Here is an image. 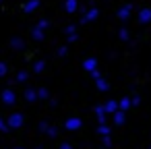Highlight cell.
I'll use <instances>...</instances> for the list:
<instances>
[{"instance_id": "836d02e7", "label": "cell", "mask_w": 151, "mask_h": 149, "mask_svg": "<svg viewBox=\"0 0 151 149\" xmlns=\"http://www.w3.org/2000/svg\"><path fill=\"white\" fill-rule=\"evenodd\" d=\"M91 77H93V79H97V77H101V75H99V71H97V68H95V71H93V73H91Z\"/></svg>"}, {"instance_id": "5bb4252c", "label": "cell", "mask_w": 151, "mask_h": 149, "mask_svg": "<svg viewBox=\"0 0 151 149\" xmlns=\"http://www.w3.org/2000/svg\"><path fill=\"white\" fill-rule=\"evenodd\" d=\"M23 95H25L27 101H35V99H37V89H25Z\"/></svg>"}, {"instance_id": "ba28073f", "label": "cell", "mask_w": 151, "mask_h": 149, "mask_svg": "<svg viewBox=\"0 0 151 149\" xmlns=\"http://www.w3.org/2000/svg\"><path fill=\"white\" fill-rule=\"evenodd\" d=\"M130 13H132V6H130V4H126V6H122V9L118 11V17H120L122 21H126V19L130 17Z\"/></svg>"}, {"instance_id": "3957f363", "label": "cell", "mask_w": 151, "mask_h": 149, "mask_svg": "<svg viewBox=\"0 0 151 149\" xmlns=\"http://www.w3.org/2000/svg\"><path fill=\"white\" fill-rule=\"evenodd\" d=\"M81 126H83V120L77 118V116H73V118H68V120L64 122V128H66V130H79Z\"/></svg>"}, {"instance_id": "8fae6325", "label": "cell", "mask_w": 151, "mask_h": 149, "mask_svg": "<svg viewBox=\"0 0 151 149\" xmlns=\"http://www.w3.org/2000/svg\"><path fill=\"white\" fill-rule=\"evenodd\" d=\"M31 37H33L35 42H42V40H44V29H40V27L35 25V27L31 29Z\"/></svg>"}, {"instance_id": "ffe728a7", "label": "cell", "mask_w": 151, "mask_h": 149, "mask_svg": "<svg viewBox=\"0 0 151 149\" xmlns=\"http://www.w3.org/2000/svg\"><path fill=\"white\" fill-rule=\"evenodd\" d=\"M97 132H99L101 137H104V135H110V126H108L106 122H101V124L97 126Z\"/></svg>"}, {"instance_id": "6da1fadb", "label": "cell", "mask_w": 151, "mask_h": 149, "mask_svg": "<svg viewBox=\"0 0 151 149\" xmlns=\"http://www.w3.org/2000/svg\"><path fill=\"white\" fill-rule=\"evenodd\" d=\"M23 122H25V118H23V114H21V112H13V114L6 118V124H9L11 128H21V126H23Z\"/></svg>"}, {"instance_id": "7c38bea8", "label": "cell", "mask_w": 151, "mask_h": 149, "mask_svg": "<svg viewBox=\"0 0 151 149\" xmlns=\"http://www.w3.org/2000/svg\"><path fill=\"white\" fill-rule=\"evenodd\" d=\"M11 48H13V50H23V48H25V42H23L21 37H13V40H11Z\"/></svg>"}, {"instance_id": "9c48e42d", "label": "cell", "mask_w": 151, "mask_h": 149, "mask_svg": "<svg viewBox=\"0 0 151 149\" xmlns=\"http://www.w3.org/2000/svg\"><path fill=\"white\" fill-rule=\"evenodd\" d=\"M79 9V0H66V2H64V11L66 13H75Z\"/></svg>"}, {"instance_id": "d590c367", "label": "cell", "mask_w": 151, "mask_h": 149, "mask_svg": "<svg viewBox=\"0 0 151 149\" xmlns=\"http://www.w3.org/2000/svg\"><path fill=\"white\" fill-rule=\"evenodd\" d=\"M0 2H2V0H0Z\"/></svg>"}, {"instance_id": "2e32d148", "label": "cell", "mask_w": 151, "mask_h": 149, "mask_svg": "<svg viewBox=\"0 0 151 149\" xmlns=\"http://www.w3.org/2000/svg\"><path fill=\"white\" fill-rule=\"evenodd\" d=\"M130 106H132V104H130V99H128V97H124V99H120V101H118V110H122V112H126Z\"/></svg>"}, {"instance_id": "603a6c76", "label": "cell", "mask_w": 151, "mask_h": 149, "mask_svg": "<svg viewBox=\"0 0 151 149\" xmlns=\"http://www.w3.org/2000/svg\"><path fill=\"white\" fill-rule=\"evenodd\" d=\"M0 130H2V132H9V130H11V126L6 124V120H4L2 116H0Z\"/></svg>"}, {"instance_id": "1f68e13d", "label": "cell", "mask_w": 151, "mask_h": 149, "mask_svg": "<svg viewBox=\"0 0 151 149\" xmlns=\"http://www.w3.org/2000/svg\"><path fill=\"white\" fill-rule=\"evenodd\" d=\"M77 40H79L77 33H70V35H68V42H77Z\"/></svg>"}, {"instance_id": "52a82bcc", "label": "cell", "mask_w": 151, "mask_h": 149, "mask_svg": "<svg viewBox=\"0 0 151 149\" xmlns=\"http://www.w3.org/2000/svg\"><path fill=\"white\" fill-rule=\"evenodd\" d=\"M83 68H85L87 73H93V71L97 68V60H95V58H85V62H83Z\"/></svg>"}, {"instance_id": "8992f818", "label": "cell", "mask_w": 151, "mask_h": 149, "mask_svg": "<svg viewBox=\"0 0 151 149\" xmlns=\"http://www.w3.org/2000/svg\"><path fill=\"white\" fill-rule=\"evenodd\" d=\"M139 23H151V9L149 6L139 11Z\"/></svg>"}, {"instance_id": "4fadbf2b", "label": "cell", "mask_w": 151, "mask_h": 149, "mask_svg": "<svg viewBox=\"0 0 151 149\" xmlns=\"http://www.w3.org/2000/svg\"><path fill=\"white\" fill-rule=\"evenodd\" d=\"M95 85H97V89H99V91H108V89H110L108 81H106V79H101V77H97V79H95Z\"/></svg>"}, {"instance_id": "83f0119b", "label": "cell", "mask_w": 151, "mask_h": 149, "mask_svg": "<svg viewBox=\"0 0 151 149\" xmlns=\"http://www.w3.org/2000/svg\"><path fill=\"white\" fill-rule=\"evenodd\" d=\"M48 126H50L48 122H40V126H37V128H40L42 132H48Z\"/></svg>"}, {"instance_id": "e0dca14e", "label": "cell", "mask_w": 151, "mask_h": 149, "mask_svg": "<svg viewBox=\"0 0 151 149\" xmlns=\"http://www.w3.org/2000/svg\"><path fill=\"white\" fill-rule=\"evenodd\" d=\"M114 122L116 124H124V112L122 110H116L114 112Z\"/></svg>"}, {"instance_id": "d6a6232c", "label": "cell", "mask_w": 151, "mask_h": 149, "mask_svg": "<svg viewBox=\"0 0 151 149\" xmlns=\"http://www.w3.org/2000/svg\"><path fill=\"white\" fill-rule=\"evenodd\" d=\"M60 149H73V145H70V143H62Z\"/></svg>"}, {"instance_id": "7a4b0ae2", "label": "cell", "mask_w": 151, "mask_h": 149, "mask_svg": "<svg viewBox=\"0 0 151 149\" xmlns=\"http://www.w3.org/2000/svg\"><path fill=\"white\" fill-rule=\"evenodd\" d=\"M0 99H2L4 106H15L17 101V93L13 89H2V93H0Z\"/></svg>"}, {"instance_id": "cb8c5ba5", "label": "cell", "mask_w": 151, "mask_h": 149, "mask_svg": "<svg viewBox=\"0 0 151 149\" xmlns=\"http://www.w3.org/2000/svg\"><path fill=\"white\" fill-rule=\"evenodd\" d=\"M37 27H40V29H44V31H46V29H48V27H50V21H48V19H42V21H37Z\"/></svg>"}, {"instance_id": "9a60e30c", "label": "cell", "mask_w": 151, "mask_h": 149, "mask_svg": "<svg viewBox=\"0 0 151 149\" xmlns=\"http://www.w3.org/2000/svg\"><path fill=\"white\" fill-rule=\"evenodd\" d=\"M95 116H97L99 124L106 122V110H104V106H95Z\"/></svg>"}, {"instance_id": "277c9868", "label": "cell", "mask_w": 151, "mask_h": 149, "mask_svg": "<svg viewBox=\"0 0 151 149\" xmlns=\"http://www.w3.org/2000/svg\"><path fill=\"white\" fill-rule=\"evenodd\" d=\"M37 9H40V0H27V2L23 4V13H27V15L35 13Z\"/></svg>"}, {"instance_id": "e575fe53", "label": "cell", "mask_w": 151, "mask_h": 149, "mask_svg": "<svg viewBox=\"0 0 151 149\" xmlns=\"http://www.w3.org/2000/svg\"><path fill=\"white\" fill-rule=\"evenodd\" d=\"M15 149H23V147H15Z\"/></svg>"}, {"instance_id": "44dd1931", "label": "cell", "mask_w": 151, "mask_h": 149, "mask_svg": "<svg viewBox=\"0 0 151 149\" xmlns=\"http://www.w3.org/2000/svg\"><path fill=\"white\" fill-rule=\"evenodd\" d=\"M44 68H46V62H44V60H37V62L33 64V73H42Z\"/></svg>"}, {"instance_id": "30bf717a", "label": "cell", "mask_w": 151, "mask_h": 149, "mask_svg": "<svg viewBox=\"0 0 151 149\" xmlns=\"http://www.w3.org/2000/svg\"><path fill=\"white\" fill-rule=\"evenodd\" d=\"M104 110H106V114H114V112L118 110V101H114V99H110V101H106V106H104Z\"/></svg>"}, {"instance_id": "ac0fdd59", "label": "cell", "mask_w": 151, "mask_h": 149, "mask_svg": "<svg viewBox=\"0 0 151 149\" xmlns=\"http://www.w3.org/2000/svg\"><path fill=\"white\" fill-rule=\"evenodd\" d=\"M27 79H29V73L27 71H19L17 73V83H25Z\"/></svg>"}, {"instance_id": "f546056e", "label": "cell", "mask_w": 151, "mask_h": 149, "mask_svg": "<svg viewBox=\"0 0 151 149\" xmlns=\"http://www.w3.org/2000/svg\"><path fill=\"white\" fill-rule=\"evenodd\" d=\"M120 40H128V31L126 29H120Z\"/></svg>"}, {"instance_id": "d4e9b609", "label": "cell", "mask_w": 151, "mask_h": 149, "mask_svg": "<svg viewBox=\"0 0 151 149\" xmlns=\"http://www.w3.org/2000/svg\"><path fill=\"white\" fill-rule=\"evenodd\" d=\"M48 135H50V137H56V135H58V128H56V126H48Z\"/></svg>"}, {"instance_id": "7402d4cb", "label": "cell", "mask_w": 151, "mask_h": 149, "mask_svg": "<svg viewBox=\"0 0 151 149\" xmlns=\"http://www.w3.org/2000/svg\"><path fill=\"white\" fill-rule=\"evenodd\" d=\"M6 73H9V64L0 60V77H6Z\"/></svg>"}, {"instance_id": "d6986e66", "label": "cell", "mask_w": 151, "mask_h": 149, "mask_svg": "<svg viewBox=\"0 0 151 149\" xmlns=\"http://www.w3.org/2000/svg\"><path fill=\"white\" fill-rule=\"evenodd\" d=\"M48 97H50V91L46 87H40L37 89V99H48Z\"/></svg>"}, {"instance_id": "f1b7e54d", "label": "cell", "mask_w": 151, "mask_h": 149, "mask_svg": "<svg viewBox=\"0 0 151 149\" xmlns=\"http://www.w3.org/2000/svg\"><path fill=\"white\" fill-rule=\"evenodd\" d=\"M130 104H132V106H139V104H141V97H139V95L130 97Z\"/></svg>"}, {"instance_id": "4dcf8cb0", "label": "cell", "mask_w": 151, "mask_h": 149, "mask_svg": "<svg viewBox=\"0 0 151 149\" xmlns=\"http://www.w3.org/2000/svg\"><path fill=\"white\" fill-rule=\"evenodd\" d=\"M58 56H66V48H64V46L58 48Z\"/></svg>"}, {"instance_id": "484cf974", "label": "cell", "mask_w": 151, "mask_h": 149, "mask_svg": "<svg viewBox=\"0 0 151 149\" xmlns=\"http://www.w3.org/2000/svg\"><path fill=\"white\" fill-rule=\"evenodd\" d=\"M110 145H112V139H110V135H104V147L108 149Z\"/></svg>"}, {"instance_id": "5b68a950", "label": "cell", "mask_w": 151, "mask_h": 149, "mask_svg": "<svg viewBox=\"0 0 151 149\" xmlns=\"http://www.w3.org/2000/svg\"><path fill=\"white\" fill-rule=\"evenodd\" d=\"M97 15H99V11L95 9V6H91L85 15H83V19H81V23H89V21H95L97 19Z\"/></svg>"}, {"instance_id": "4316f807", "label": "cell", "mask_w": 151, "mask_h": 149, "mask_svg": "<svg viewBox=\"0 0 151 149\" xmlns=\"http://www.w3.org/2000/svg\"><path fill=\"white\" fill-rule=\"evenodd\" d=\"M75 31H77V27H75V25H68V27L64 29V33H66V35H70V33H75Z\"/></svg>"}]
</instances>
